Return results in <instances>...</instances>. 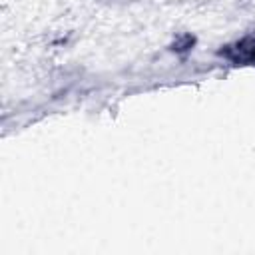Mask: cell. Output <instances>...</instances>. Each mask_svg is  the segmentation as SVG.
Segmentation results:
<instances>
[{
	"instance_id": "cell-1",
	"label": "cell",
	"mask_w": 255,
	"mask_h": 255,
	"mask_svg": "<svg viewBox=\"0 0 255 255\" xmlns=\"http://www.w3.org/2000/svg\"><path fill=\"white\" fill-rule=\"evenodd\" d=\"M219 54L229 58L233 64H255V38L247 36L231 46H225Z\"/></svg>"
}]
</instances>
